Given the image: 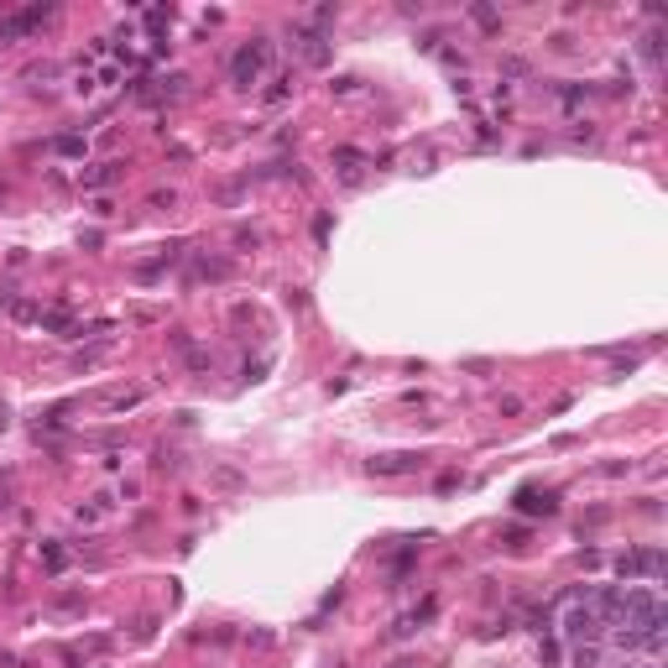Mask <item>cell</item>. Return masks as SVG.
Listing matches in <instances>:
<instances>
[{"instance_id":"1","label":"cell","mask_w":668,"mask_h":668,"mask_svg":"<svg viewBox=\"0 0 668 668\" xmlns=\"http://www.w3.org/2000/svg\"><path fill=\"white\" fill-rule=\"evenodd\" d=\"M564 637H569L575 647H585V642H606V616H600L595 595H590V600H575V606L564 611Z\"/></svg>"},{"instance_id":"2","label":"cell","mask_w":668,"mask_h":668,"mask_svg":"<svg viewBox=\"0 0 668 668\" xmlns=\"http://www.w3.org/2000/svg\"><path fill=\"white\" fill-rule=\"evenodd\" d=\"M267 63H271V42H251V47H240V53H235L230 79L240 84V89H251V84L267 73Z\"/></svg>"},{"instance_id":"3","label":"cell","mask_w":668,"mask_h":668,"mask_svg":"<svg viewBox=\"0 0 668 668\" xmlns=\"http://www.w3.org/2000/svg\"><path fill=\"white\" fill-rule=\"evenodd\" d=\"M47 6H32V11H16V16H6V21H0V42H11V37H26V32H37V26L47 21Z\"/></svg>"},{"instance_id":"4","label":"cell","mask_w":668,"mask_h":668,"mask_svg":"<svg viewBox=\"0 0 668 668\" xmlns=\"http://www.w3.org/2000/svg\"><path fill=\"white\" fill-rule=\"evenodd\" d=\"M371 470L376 475H402V470H412V455H381V459H371Z\"/></svg>"},{"instance_id":"5","label":"cell","mask_w":668,"mask_h":668,"mask_svg":"<svg viewBox=\"0 0 668 668\" xmlns=\"http://www.w3.org/2000/svg\"><path fill=\"white\" fill-rule=\"evenodd\" d=\"M522 512H553V496H538V491H522Z\"/></svg>"},{"instance_id":"6","label":"cell","mask_w":668,"mask_h":668,"mask_svg":"<svg viewBox=\"0 0 668 668\" xmlns=\"http://www.w3.org/2000/svg\"><path fill=\"white\" fill-rule=\"evenodd\" d=\"M261 99H267V105H277V99H287V79H271V89L261 94Z\"/></svg>"},{"instance_id":"7","label":"cell","mask_w":668,"mask_h":668,"mask_svg":"<svg viewBox=\"0 0 668 668\" xmlns=\"http://www.w3.org/2000/svg\"><path fill=\"white\" fill-rule=\"evenodd\" d=\"M110 178H115V167H94V173H84V183L94 188V183H110Z\"/></svg>"}]
</instances>
